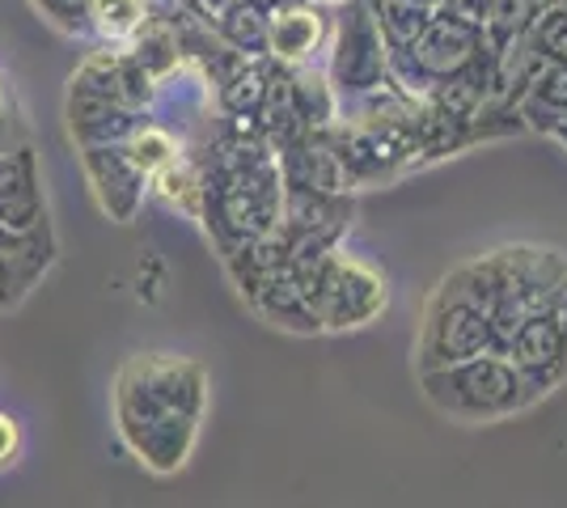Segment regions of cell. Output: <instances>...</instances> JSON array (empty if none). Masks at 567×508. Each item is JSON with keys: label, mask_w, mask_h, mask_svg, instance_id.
<instances>
[{"label": "cell", "mask_w": 567, "mask_h": 508, "mask_svg": "<svg viewBox=\"0 0 567 508\" xmlns=\"http://www.w3.org/2000/svg\"><path fill=\"white\" fill-rule=\"evenodd\" d=\"M427 403L436 412L466 419V424H483V419H499L520 407H529L538 398V390L525 382L517 364L508 361V352H478L471 361L445 364V369H424Z\"/></svg>", "instance_id": "6da1fadb"}, {"label": "cell", "mask_w": 567, "mask_h": 508, "mask_svg": "<svg viewBox=\"0 0 567 508\" xmlns=\"http://www.w3.org/2000/svg\"><path fill=\"white\" fill-rule=\"evenodd\" d=\"M111 407H115L118 440H123L153 475H174V470L187 466L204 419L183 415L178 407L162 403L157 394H148V390H144L136 377H127L123 369L115 373Z\"/></svg>", "instance_id": "7a4b0ae2"}, {"label": "cell", "mask_w": 567, "mask_h": 508, "mask_svg": "<svg viewBox=\"0 0 567 508\" xmlns=\"http://www.w3.org/2000/svg\"><path fill=\"white\" fill-rule=\"evenodd\" d=\"M492 348V318L474 305L453 280H445L432 292L424 310V331H420V373L424 369H445V364L471 361Z\"/></svg>", "instance_id": "3957f363"}, {"label": "cell", "mask_w": 567, "mask_h": 508, "mask_svg": "<svg viewBox=\"0 0 567 508\" xmlns=\"http://www.w3.org/2000/svg\"><path fill=\"white\" fill-rule=\"evenodd\" d=\"M508 361L525 373V382L538 390H550L567 377V289L538 314L520 322V331L508 343Z\"/></svg>", "instance_id": "277c9868"}, {"label": "cell", "mask_w": 567, "mask_h": 508, "mask_svg": "<svg viewBox=\"0 0 567 508\" xmlns=\"http://www.w3.org/2000/svg\"><path fill=\"white\" fill-rule=\"evenodd\" d=\"M81 169L94 187L97 208L111 220H136L144 195H148V174H144L123 145H85L81 148Z\"/></svg>", "instance_id": "5b68a950"}, {"label": "cell", "mask_w": 567, "mask_h": 508, "mask_svg": "<svg viewBox=\"0 0 567 508\" xmlns=\"http://www.w3.org/2000/svg\"><path fill=\"white\" fill-rule=\"evenodd\" d=\"M39 225H48V199L34 148H0V229L25 234Z\"/></svg>", "instance_id": "8992f818"}, {"label": "cell", "mask_w": 567, "mask_h": 508, "mask_svg": "<svg viewBox=\"0 0 567 508\" xmlns=\"http://www.w3.org/2000/svg\"><path fill=\"white\" fill-rule=\"evenodd\" d=\"M381 30L369 22V13L352 9L339 22V43H334L331 76L339 90H373L381 81Z\"/></svg>", "instance_id": "52a82bcc"}, {"label": "cell", "mask_w": 567, "mask_h": 508, "mask_svg": "<svg viewBox=\"0 0 567 508\" xmlns=\"http://www.w3.org/2000/svg\"><path fill=\"white\" fill-rule=\"evenodd\" d=\"M141 111H127L118 102H106V97L81 94V90H69V132L72 141L85 145H123L136 127H141Z\"/></svg>", "instance_id": "ba28073f"}, {"label": "cell", "mask_w": 567, "mask_h": 508, "mask_svg": "<svg viewBox=\"0 0 567 508\" xmlns=\"http://www.w3.org/2000/svg\"><path fill=\"white\" fill-rule=\"evenodd\" d=\"M148 0H90V18H85V30L94 34L102 48L123 51L141 25L148 22Z\"/></svg>", "instance_id": "9c48e42d"}, {"label": "cell", "mask_w": 567, "mask_h": 508, "mask_svg": "<svg viewBox=\"0 0 567 508\" xmlns=\"http://www.w3.org/2000/svg\"><path fill=\"white\" fill-rule=\"evenodd\" d=\"M318 34H322V22L313 9H276L267 18V51L276 60H288V64H301L309 51L318 48Z\"/></svg>", "instance_id": "30bf717a"}, {"label": "cell", "mask_w": 567, "mask_h": 508, "mask_svg": "<svg viewBox=\"0 0 567 508\" xmlns=\"http://www.w3.org/2000/svg\"><path fill=\"white\" fill-rule=\"evenodd\" d=\"M474 51V25L471 22H432L427 25V34L420 39V64H424L427 73H457L466 60H471Z\"/></svg>", "instance_id": "8fae6325"}, {"label": "cell", "mask_w": 567, "mask_h": 508, "mask_svg": "<svg viewBox=\"0 0 567 508\" xmlns=\"http://www.w3.org/2000/svg\"><path fill=\"white\" fill-rule=\"evenodd\" d=\"M267 9H259L255 0H229L220 13H216V30L220 39L246 55V51H267Z\"/></svg>", "instance_id": "7c38bea8"}, {"label": "cell", "mask_w": 567, "mask_h": 508, "mask_svg": "<svg viewBox=\"0 0 567 508\" xmlns=\"http://www.w3.org/2000/svg\"><path fill=\"white\" fill-rule=\"evenodd\" d=\"M123 148H127V157H132V162H136L148 178H153L157 169H166L169 162H178V157H183V145H178L174 127L148 120V115H144L141 127H136V132L123 141Z\"/></svg>", "instance_id": "4fadbf2b"}, {"label": "cell", "mask_w": 567, "mask_h": 508, "mask_svg": "<svg viewBox=\"0 0 567 508\" xmlns=\"http://www.w3.org/2000/svg\"><path fill=\"white\" fill-rule=\"evenodd\" d=\"M34 9L60 25L64 34H85V18H90V0H34Z\"/></svg>", "instance_id": "5bb4252c"}, {"label": "cell", "mask_w": 567, "mask_h": 508, "mask_svg": "<svg viewBox=\"0 0 567 508\" xmlns=\"http://www.w3.org/2000/svg\"><path fill=\"white\" fill-rule=\"evenodd\" d=\"M25 292H30V280L0 255V310H4V305H18Z\"/></svg>", "instance_id": "9a60e30c"}, {"label": "cell", "mask_w": 567, "mask_h": 508, "mask_svg": "<svg viewBox=\"0 0 567 508\" xmlns=\"http://www.w3.org/2000/svg\"><path fill=\"white\" fill-rule=\"evenodd\" d=\"M22 458V428L9 412H0V470Z\"/></svg>", "instance_id": "2e32d148"}, {"label": "cell", "mask_w": 567, "mask_h": 508, "mask_svg": "<svg viewBox=\"0 0 567 508\" xmlns=\"http://www.w3.org/2000/svg\"><path fill=\"white\" fill-rule=\"evenodd\" d=\"M411 4H415V0H402V4H394V13H390V18H406V9H411ZM385 25H390V34H394L399 43L420 39V30H424V25H415V30H399V22H385Z\"/></svg>", "instance_id": "e0dca14e"}]
</instances>
